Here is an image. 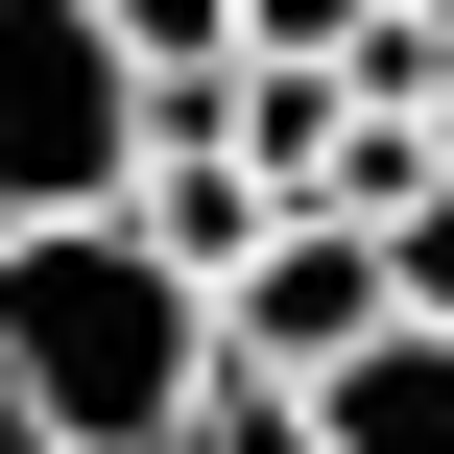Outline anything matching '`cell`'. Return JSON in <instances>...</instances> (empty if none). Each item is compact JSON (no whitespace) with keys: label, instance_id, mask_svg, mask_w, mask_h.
I'll return each instance as SVG.
<instances>
[{"label":"cell","instance_id":"4","mask_svg":"<svg viewBox=\"0 0 454 454\" xmlns=\"http://www.w3.org/2000/svg\"><path fill=\"white\" fill-rule=\"evenodd\" d=\"M287 407L335 454H454V311H359L335 359H287Z\"/></svg>","mask_w":454,"mask_h":454},{"label":"cell","instance_id":"1","mask_svg":"<svg viewBox=\"0 0 454 454\" xmlns=\"http://www.w3.org/2000/svg\"><path fill=\"white\" fill-rule=\"evenodd\" d=\"M192 407H215V287L120 192L0 215V431L24 454H192Z\"/></svg>","mask_w":454,"mask_h":454},{"label":"cell","instance_id":"5","mask_svg":"<svg viewBox=\"0 0 454 454\" xmlns=\"http://www.w3.org/2000/svg\"><path fill=\"white\" fill-rule=\"evenodd\" d=\"M192 454H335V431H311V407H287L263 359H215V407H192Z\"/></svg>","mask_w":454,"mask_h":454},{"label":"cell","instance_id":"2","mask_svg":"<svg viewBox=\"0 0 454 454\" xmlns=\"http://www.w3.org/2000/svg\"><path fill=\"white\" fill-rule=\"evenodd\" d=\"M144 168V48L96 0H0V215H72Z\"/></svg>","mask_w":454,"mask_h":454},{"label":"cell","instance_id":"3","mask_svg":"<svg viewBox=\"0 0 454 454\" xmlns=\"http://www.w3.org/2000/svg\"><path fill=\"white\" fill-rule=\"evenodd\" d=\"M359 311H407V287H383V215H359V192H287V215L215 263V359H263V383H287V359H335Z\"/></svg>","mask_w":454,"mask_h":454},{"label":"cell","instance_id":"8","mask_svg":"<svg viewBox=\"0 0 454 454\" xmlns=\"http://www.w3.org/2000/svg\"><path fill=\"white\" fill-rule=\"evenodd\" d=\"M0 454H24V431H0Z\"/></svg>","mask_w":454,"mask_h":454},{"label":"cell","instance_id":"6","mask_svg":"<svg viewBox=\"0 0 454 454\" xmlns=\"http://www.w3.org/2000/svg\"><path fill=\"white\" fill-rule=\"evenodd\" d=\"M96 24H120L144 72H192V48H239V0H96Z\"/></svg>","mask_w":454,"mask_h":454},{"label":"cell","instance_id":"7","mask_svg":"<svg viewBox=\"0 0 454 454\" xmlns=\"http://www.w3.org/2000/svg\"><path fill=\"white\" fill-rule=\"evenodd\" d=\"M407 24H454V0H407Z\"/></svg>","mask_w":454,"mask_h":454}]
</instances>
